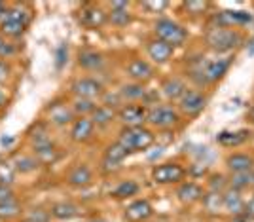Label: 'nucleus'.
<instances>
[{
  "label": "nucleus",
  "mask_w": 254,
  "mask_h": 222,
  "mask_svg": "<svg viewBox=\"0 0 254 222\" xmlns=\"http://www.w3.org/2000/svg\"><path fill=\"white\" fill-rule=\"evenodd\" d=\"M138 192V184L135 180H124L116 186V190L112 192V196L118 198V200H124V198H129V196H135Z\"/></svg>",
  "instance_id": "31"
},
{
  "label": "nucleus",
  "mask_w": 254,
  "mask_h": 222,
  "mask_svg": "<svg viewBox=\"0 0 254 222\" xmlns=\"http://www.w3.org/2000/svg\"><path fill=\"white\" fill-rule=\"evenodd\" d=\"M173 46H169V44H165L163 40H152V42H148V55L150 59H154L156 63H167L171 57H173Z\"/></svg>",
  "instance_id": "18"
},
{
  "label": "nucleus",
  "mask_w": 254,
  "mask_h": 222,
  "mask_svg": "<svg viewBox=\"0 0 254 222\" xmlns=\"http://www.w3.org/2000/svg\"><path fill=\"white\" fill-rule=\"evenodd\" d=\"M66 180H68V184H72V186H87V184H91V180H93V173L91 169L87 167V165H76L74 169H70V173L66 175Z\"/></svg>",
  "instance_id": "21"
},
{
  "label": "nucleus",
  "mask_w": 254,
  "mask_h": 222,
  "mask_svg": "<svg viewBox=\"0 0 254 222\" xmlns=\"http://www.w3.org/2000/svg\"><path fill=\"white\" fill-rule=\"evenodd\" d=\"M154 215V207L148 200H135L126 209V219L129 222H146Z\"/></svg>",
  "instance_id": "11"
},
{
  "label": "nucleus",
  "mask_w": 254,
  "mask_h": 222,
  "mask_svg": "<svg viewBox=\"0 0 254 222\" xmlns=\"http://www.w3.org/2000/svg\"><path fill=\"white\" fill-rule=\"evenodd\" d=\"M72 91L78 95V99H89V101H93V99L105 93L103 84L95 78H80V80H76L72 84Z\"/></svg>",
  "instance_id": "9"
},
{
  "label": "nucleus",
  "mask_w": 254,
  "mask_h": 222,
  "mask_svg": "<svg viewBox=\"0 0 254 222\" xmlns=\"http://www.w3.org/2000/svg\"><path fill=\"white\" fill-rule=\"evenodd\" d=\"M10 200H15V198H13V190L10 188V184H2V182H0V203L10 201Z\"/></svg>",
  "instance_id": "41"
},
{
  "label": "nucleus",
  "mask_w": 254,
  "mask_h": 222,
  "mask_svg": "<svg viewBox=\"0 0 254 222\" xmlns=\"http://www.w3.org/2000/svg\"><path fill=\"white\" fill-rule=\"evenodd\" d=\"M63 52H66V48H64V46H61V48H59V53H57V65H59V67H61V65L64 63V55H63Z\"/></svg>",
  "instance_id": "45"
},
{
  "label": "nucleus",
  "mask_w": 254,
  "mask_h": 222,
  "mask_svg": "<svg viewBox=\"0 0 254 222\" xmlns=\"http://www.w3.org/2000/svg\"><path fill=\"white\" fill-rule=\"evenodd\" d=\"M13 167L10 165H6V163H0V182L2 184H10L11 180H13Z\"/></svg>",
  "instance_id": "38"
},
{
  "label": "nucleus",
  "mask_w": 254,
  "mask_h": 222,
  "mask_svg": "<svg viewBox=\"0 0 254 222\" xmlns=\"http://www.w3.org/2000/svg\"><path fill=\"white\" fill-rule=\"evenodd\" d=\"M52 217L57 221H72L74 217H78V207L70 201H61V203H55L52 207Z\"/></svg>",
  "instance_id": "24"
},
{
  "label": "nucleus",
  "mask_w": 254,
  "mask_h": 222,
  "mask_svg": "<svg viewBox=\"0 0 254 222\" xmlns=\"http://www.w3.org/2000/svg\"><path fill=\"white\" fill-rule=\"evenodd\" d=\"M72 108H74L76 114H80V118H85V114H93L97 105L93 101H89V99H76Z\"/></svg>",
  "instance_id": "36"
},
{
  "label": "nucleus",
  "mask_w": 254,
  "mask_h": 222,
  "mask_svg": "<svg viewBox=\"0 0 254 222\" xmlns=\"http://www.w3.org/2000/svg\"><path fill=\"white\" fill-rule=\"evenodd\" d=\"M207 105V99L203 97V93L199 91H186L184 97L180 99V110L188 116H195L199 114Z\"/></svg>",
  "instance_id": "12"
},
{
  "label": "nucleus",
  "mask_w": 254,
  "mask_h": 222,
  "mask_svg": "<svg viewBox=\"0 0 254 222\" xmlns=\"http://www.w3.org/2000/svg\"><path fill=\"white\" fill-rule=\"evenodd\" d=\"M249 120H251V122L254 124V105H253V108L249 110Z\"/></svg>",
  "instance_id": "50"
},
{
  "label": "nucleus",
  "mask_w": 254,
  "mask_h": 222,
  "mask_svg": "<svg viewBox=\"0 0 254 222\" xmlns=\"http://www.w3.org/2000/svg\"><path fill=\"white\" fill-rule=\"evenodd\" d=\"M6 76H8V67L0 61V82L6 80Z\"/></svg>",
  "instance_id": "46"
},
{
  "label": "nucleus",
  "mask_w": 254,
  "mask_h": 222,
  "mask_svg": "<svg viewBox=\"0 0 254 222\" xmlns=\"http://www.w3.org/2000/svg\"><path fill=\"white\" fill-rule=\"evenodd\" d=\"M144 8H148L150 11L158 13V11L165 10L167 8V2H144Z\"/></svg>",
  "instance_id": "44"
},
{
  "label": "nucleus",
  "mask_w": 254,
  "mask_h": 222,
  "mask_svg": "<svg viewBox=\"0 0 254 222\" xmlns=\"http://www.w3.org/2000/svg\"><path fill=\"white\" fill-rule=\"evenodd\" d=\"M127 152L126 148L122 147L120 143H114V145H110V147L106 148L105 152V163L106 165H112V167H116L118 163H122L124 159L127 158Z\"/></svg>",
  "instance_id": "28"
},
{
  "label": "nucleus",
  "mask_w": 254,
  "mask_h": 222,
  "mask_svg": "<svg viewBox=\"0 0 254 222\" xmlns=\"http://www.w3.org/2000/svg\"><path fill=\"white\" fill-rule=\"evenodd\" d=\"M253 186V173H233L232 177V188L233 190H243Z\"/></svg>",
  "instance_id": "35"
},
{
  "label": "nucleus",
  "mask_w": 254,
  "mask_h": 222,
  "mask_svg": "<svg viewBox=\"0 0 254 222\" xmlns=\"http://www.w3.org/2000/svg\"><path fill=\"white\" fill-rule=\"evenodd\" d=\"M232 222H249L247 219H243V217H239V219H233Z\"/></svg>",
  "instance_id": "52"
},
{
  "label": "nucleus",
  "mask_w": 254,
  "mask_h": 222,
  "mask_svg": "<svg viewBox=\"0 0 254 222\" xmlns=\"http://www.w3.org/2000/svg\"><path fill=\"white\" fill-rule=\"evenodd\" d=\"M154 133L146 127H124L120 133V145L126 148L127 152H140L154 145Z\"/></svg>",
  "instance_id": "2"
},
{
  "label": "nucleus",
  "mask_w": 254,
  "mask_h": 222,
  "mask_svg": "<svg viewBox=\"0 0 254 222\" xmlns=\"http://www.w3.org/2000/svg\"><path fill=\"white\" fill-rule=\"evenodd\" d=\"M249 52L254 53V38H253V40H251V42H249Z\"/></svg>",
  "instance_id": "51"
},
{
  "label": "nucleus",
  "mask_w": 254,
  "mask_h": 222,
  "mask_svg": "<svg viewBox=\"0 0 254 222\" xmlns=\"http://www.w3.org/2000/svg\"><path fill=\"white\" fill-rule=\"evenodd\" d=\"M50 217H52V213L44 211V209H34L32 215L29 217V221L31 222H48L50 221Z\"/></svg>",
  "instance_id": "39"
},
{
  "label": "nucleus",
  "mask_w": 254,
  "mask_h": 222,
  "mask_svg": "<svg viewBox=\"0 0 254 222\" xmlns=\"http://www.w3.org/2000/svg\"><path fill=\"white\" fill-rule=\"evenodd\" d=\"M11 143H13V139L11 137H2V145H4V147H8V145H11Z\"/></svg>",
  "instance_id": "47"
},
{
  "label": "nucleus",
  "mask_w": 254,
  "mask_h": 222,
  "mask_svg": "<svg viewBox=\"0 0 254 222\" xmlns=\"http://www.w3.org/2000/svg\"><path fill=\"white\" fill-rule=\"evenodd\" d=\"M230 69V61L228 59H218V61H209V63L201 65L199 69H193V74H201L199 82H218L224 74Z\"/></svg>",
  "instance_id": "6"
},
{
  "label": "nucleus",
  "mask_w": 254,
  "mask_h": 222,
  "mask_svg": "<svg viewBox=\"0 0 254 222\" xmlns=\"http://www.w3.org/2000/svg\"><path fill=\"white\" fill-rule=\"evenodd\" d=\"M226 165L232 173H251V169L254 167V158H251L249 154H230L226 158Z\"/></svg>",
  "instance_id": "17"
},
{
  "label": "nucleus",
  "mask_w": 254,
  "mask_h": 222,
  "mask_svg": "<svg viewBox=\"0 0 254 222\" xmlns=\"http://www.w3.org/2000/svg\"><path fill=\"white\" fill-rule=\"evenodd\" d=\"M91 222H108V221H103V219H97V221H91Z\"/></svg>",
  "instance_id": "53"
},
{
  "label": "nucleus",
  "mask_w": 254,
  "mask_h": 222,
  "mask_svg": "<svg viewBox=\"0 0 254 222\" xmlns=\"http://www.w3.org/2000/svg\"><path fill=\"white\" fill-rule=\"evenodd\" d=\"M203 205L209 213H218L220 209H224L222 203V194L220 192H209L203 194Z\"/></svg>",
  "instance_id": "30"
},
{
  "label": "nucleus",
  "mask_w": 254,
  "mask_h": 222,
  "mask_svg": "<svg viewBox=\"0 0 254 222\" xmlns=\"http://www.w3.org/2000/svg\"><path fill=\"white\" fill-rule=\"evenodd\" d=\"M6 105V93L0 89V106H4Z\"/></svg>",
  "instance_id": "48"
},
{
  "label": "nucleus",
  "mask_w": 254,
  "mask_h": 222,
  "mask_svg": "<svg viewBox=\"0 0 254 222\" xmlns=\"http://www.w3.org/2000/svg\"><path fill=\"white\" fill-rule=\"evenodd\" d=\"M205 42L209 44L214 52H232L243 42L241 32L235 29H224V27H212L205 34Z\"/></svg>",
  "instance_id": "1"
},
{
  "label": "nucleus",
  "mask_w": 254,
  "mask_h": 222,
  "mask_svg": "<svg viewBox=\"0 0 254 222\" xmlns=\"http://www.w3.org/2000/svg\"><path fill=\"white\" fill-rule=\"evenodd\" d=\"M251 21H253V15L249 11L241 10H224L214 15V27H224V29L247 25V23Z\"/></svg>",
  "instance_id": "7"
},
{
  "label": "nucleus",
  "mask_w": 254,
  "mask_h": 222,
  "mask_svg": "<svg viewBox=\"0 0 254 222\" xmlns=\"http://www.w3.org/2000/svg\"><path fill=\"white\" fill-rule=\"evenodd\" d=\"M222 203H224V209L230 213V215H235V217H241L245 209V200L241 196L239 190H230L222 192Z\"/></svg>",
  "instance_id": "16"
},
{
  "label": "nucleus",
  "mask_w": 254,
  "mask_h": 222,
  "mask_svg": "<svg viewBox=\"0 0 254 222\" xmlns=\"http://www.w3.org/2000/svg\"><path fill=\"white\" fill-rule=\"evenodd\" d=\"M38 159L31 158V156H19V158L13 161V169L21 171V173H32V171L38 167Z\"/></svg>",
  "instance_id": "34"
},
{
  "label": "nucleus",
  "mask_w": 254,
  "mask_h": 222,
  "mask_svg": "<svg viewBox=\"0 0 254 222\" xmlns=\"http://www.w3.org/2000/svg\"><path fill=\"white\" fill-rule=\"evenodd\" d=\"M154 32H156L158 40H163V42L173 46V48L184 44L186 38H188L186 29L179 23H175L173 19H158L156 25H154Z\"/></svg>",
  "instance_id": "4"
},
{
  "label": "nucleus",
  "mask_w": 254,
  "mask_h": 222,
  "mask_svg": "<svg viewBox=\"0 0 254 222\" xmlns=\"http://www.w3.org/2000/svg\"><path fill=\"white\" fill-rule=\"evenodd\" d=\"M146 120L154 127L167 129V127H173L175 124H179V114L171 106H156V108H152L148 112Z\"/></svg>",
  "instance_id": "8"
},
{
  "label": "nucleus",
  "mask_w": 254,
  "mask_h": 222,
  "mask_svg": "<svg viewBox=\"0 0 254 222\" xmlns=\"http://www.w3.org/2000/svg\"><path fill=\"white\" fill-rule=\"evenodd\" d=\"M29 19H31L29 11L17 4V6H13L10 10H6L2 21H0V29H2V32L6 36H13L15 38V36H21L23 32H25L27 25H29Z\"/></svg>",
  "instance_id": "3"
},
{
  "label": "nucleus",
  "mask_w": 254,
  "mask_h": 222,
  "mask_svg": "<svg viewBox=\"0 0 254 222\" xmlns=\"http://www.w3.org/2000/svg\"><path fill=\"white\" fill-rule=\"evenodd\" d=\"M184 175H186L184 167L179 163H173V161L156 165L152 171V179L158 184H175V182H180L184 179Z\"/></svg>",
  "instance_id": "5"
},
{
  "label": "nucleus",
  "mask_w": 254,
  "mask_h": 222,
  "mask_svg": "<svg viewBox=\"0 0 254 222\" xmlns=\"http://www.w3.org/2000/svg\"><path fill=\"white\" fill-rule=\"evenodd\" d=\"M78 63L82 65L87 71H95V69H101L105 59L99 52H93V50H84L78 55Z\"/></svg>",
  "instance_id": "26"
},
{
  "label": "nucleus",
  "mask_w": 254,
  "mask_h": 222,
  "mask_svg": "<svg viewBox=\"0 0 254 222\" xmlns=\"http://www.w3.org/2000/svg\"><path fill=\"white\" fill-rule=\"evenodd\" d=\"M249 139V133L247 131H222V133H218V137L216 141L222 145V147H239V145H243L245 141Z\"/></svg>",
  "instance_id": "27"
},
{
  "label": "nucleus",
  "mask_w": 254,
  "mask_h": 222,
  "mask_svg": "<svg viewBox=\"0 0 254 222\" xmlns=\"http://www.w3.org/2000/svg\"><path fill=\"white\" fill-rule=\"evenodd\" d=\"M161 89H163V95L167 97L169 101H180V99L184 97V93L188 91L184 82H180L179 78H169V80H165L163 85H161Z\"/></svg>",
  "instance_id": "22"
},
{
  "label": "nucleus",
  "mask_w": 254,
  "mask_h": 222,
  "mask_svg": "<svg viewBox=\"0 0 254 222\" xmlns=\"http://www.w3.org/2000/svg\"><path fill=\"white\" fill-rule=\"evenodd\" d=\"M108 19L118 25V27H126L131 23V15L127 10V2H112V10L108 13Z\"/></svg>",
  "instance_id": "23"
},
{
  "label": "nucleus",
  "mask_w": 254,
  "mask_h": 222,
  "mask_svg": "<svg viewBox=\"0 0 254 222\" xmlns=\"http://www.w3.org/2000/svg\"><path fill=\"white\" fill-rule=\"evenodd\" d=\"M23 222H31V221H29V219H27V221H23Z\"/></svg>",
  "instance_id": "55"
},
{
  "label": "nucleus",
  "mask_w": 254,
  "mask_h": 222,
  "mask_svg": "<svg viewBox=\"0 0 254 222\" xmlns=\"http://www.w3.org/2000/svg\"><path fill=\"white\" fill-rule=\"evenodd\" d=\"M106 19H108V15L97 6H85L84 10L80 11V23L87 29H101L106 23Z\"/></svg>",
  "instance_id": "13"
},
{
  "label": "nucleus",
  "mask_w": 254,
  "mask_h": 222,
  "mask_svg": "<svg viewBox=\"0 0 254 222\" xmlns=\"http://www.w3.org/2000/svg\"><path fill=\"white\" fill-rule=\"evenodd\" d=\"M6 6H4V2H0V17H4V13H6Z\"/></svg>",
  "instance_id": "49"
},
{
  "label": "nucleus",
  "mask_w": 254,
  "mask_h": 222,
  "mask_svg": "<svg viewBox=\"0 0 254 222\" xmlns=\"http://www.w3.org/2000/svg\"><path fill=\"white\" fill-rule=\"evenodd\" d=\"M122 95L129 99V101H137V99H142V97L146 95V89H144V85L142 84H126L122 87Z\"/></svg>",
  "instance_id": "33"
},
{
  "label": "nucleus",
  "mask_w": 254,
  "mask_h": 222,
  "mask_svg": "<svg viewBox=\"0 0 254 222\" xmlns=\"http://www.w3.org/2000/svg\"><path fill=\"white\" fill-rule=\"evenodd\" d=\"M243 219H254V196L249 201H245V209H243Z\"/></svg>",
  "instance_id": "42"
},
{
  "label": "nucleus",
  "mask_w": 254,
  "mask_h": 222,
  "mask_svg": "<svg viewBox=\"0 0 254 222\" xmlns=\"http://www.w3.org/2000/svg\"><path fill=\"white\" fill-rule=\"evenodd\" d=\"M118 118L124 122L126 127H142V124L148 118V112L140 105H126L124 108H120Z\"/></svg>",
  "instance_id": "10"
},
{
  "label": "nucleus",
  "mask_w": 254,
  "mask_h": 222,
  "mask_svg": "<svg viewBox=\"0 0 254 222\" xmlns=\"http://www.w3.org/2000/svg\"><path fill=\"white\" fill-rule=\"evenodd\" d=\"M222 188H224V177L222 175L212 177L211 179V192H220V194H222Z\"/></svg>",
  "instance_id": "43"
},
{
  "label": "nucleus",
  "mask_w": 254,
  "mask_h": 222,
  "mask_svg": "<svg viewBox=\"0 0 254 222\" xmlns=\"http://www.w3.org/2000/svg\"><path fill=\"white\" fill-rule=\"evenodd\" d=\"M177 198H179L182 203H195V201L203 200V188L195 182H182L177 190Z\"/></svg>",
  "instance_id": "19"
},
{
  "label": "nucleus",
  "mask_w": 254,
  "mask_h": 222,
  "mask_svg": "<svg viewBox=\"0 0 254 222\" xmlns=\"http://www.w3.org/2000/svg\"><path fill=\"white\" fill-rule=\"evenodd\" d=\"M34 154H36V159L40 163H53L59 156V152H57V148L52 141L42 143V145H34Z\"/></svg>",
  "instance_id": "25"
},
{
  "label": "nucleus",
  "mask_w": 254,
  "mask_h": 222,
  "mask_svg": "<svg viewBox=\"0 0 254 222\" xmlns=\"http://www.w3.org/2000/svg\"><path fill=\"white\" fill-rule=\"evenodd\" d=\"M48 116H50V122L52 124H57V126H66L72 122V116H74V110H70L66 105L63 103H57V105H52L50 110H48Z\"/></svg>",
  "instance_id": "20"
},
{
  "label": "nucleus",
  "mask_w": 254,
  "mask_h": 222,
  "mask_svg": "<svg viewBox=\"0 0 254 222\" xmlns=\"http://www.w3.org/2000/svg\"><path fill=\"white\" fill-rule=\"evenodd\" d=\"M19 213H21V207L15 200L0 203V221H11V219L19 217Z\"/></svg>",
  "instance_id": "32"
},
{
  "label": "nucleus",
  "mask_w": 254,
  "mask_h": 222,
  "mask_svg": "<svg viewBox=\"0 0 254 222\" xmlns=\"http://www.w3.org/2000/svg\"><path fill=\"white\" fill-rule=\"evenodd\" d=\"M114 118H116V112H114L110 106L101 105L93 110V114H91V122H93L95 126H108Z\"/></svg>",
  "instance_id": "29"
},
{
  "label": "nucleus",
  "mask_w": 254,
  "mask_h": 222,
  "mask_svg": "<svg viewBox=\"0 0 254 222\" xmlns=\"http://www.w3.org/2000/svg\"><path fill=\"white\" fill-rule=\"evenodd\" d=\"M127 74H129L137 84H142V82L152 80L154 69H152L146 61H142V59H133V61L127 63Z\"/></svg>",
  "instance_id": "14"
},
{
  "label": "nucleus",
  "mask_w": 254,
  "mask_h": 222,
  "mask_svg": "<svg viewBox=\"0 0 254 222\" xmlns=\"http://www.w3.org/2000/svg\"><path fill=\"white\" fill-rule=\"evenodd\" d=\"M93 129H95V124L91 122V118H78L72 124V129H70V137L76 143H85L89 141L91 135H93Z\"/></svg>",
  "instance_id": "15"
},
{
  "label": "nucleus",
  "mask_w": 254,
  "mask_h": 222,
  "mask_svg": "<svg viewBox=\"0 0 254 222\" xmlns=\"http://www.w3.org/2000/svg\"><path fill=\"white\" fill-rule=\"evenodd\" d=\"M253 188H254V173H253Z\"/></svg>",
  "instance_id": "54"
},
{
  "label": "nucleus",
  "mask_w": 254,
  "mask_h": 222,
  "mask_svg": "<svg viewBox=\"0 0 254 222\" xmlns=\"http://www.w3.org/2000/svg\"><path fill=\"white\" fill-rule=\"evenodd\" d=\"M13 53H15V48H13L8 40H4V38L0 36V57H10Z\"/></svg>",
  "instance_id": "40"
},
{
  "label": "nucleus",
  "mask_w": 254,
  "mask_h": 222,
  "mask_svg": "<svg viewBox=\"0 0 254 222\" xmlns=\"http://www.w3.org/2000/svg\"><path fill=\"white\" fill-rule=\"evenodd\" d=\"M184 8H186V11H190L191 15H199V13H205V11H207L209 2H195V0H190V2H184Z\"/></svg>",
  "instance_id": "37"
}]
</instances>
